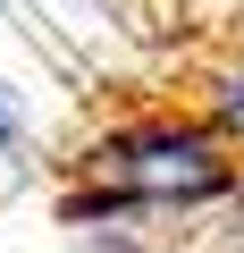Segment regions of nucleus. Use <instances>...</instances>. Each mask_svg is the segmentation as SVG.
<instances>
[{"label": "nucleus", "instance_id": "3", "mask_svg": "<svg viewBox=\"0 0 244 253\" xmlns=\"http://www.w3.org/2000/svg\"><path fill=\"white\" fill-rule=\"evenodd\" d=\"M26 144H34V135H26V101H17L9 84H0V152H9V161H17Z\"/></svg>", "mask_w": 244, "mask_h": 253}, {"label": "nucleus", "instance_id": "1", "mask_svg": "<svg viewBox=\"0 0 244 253\" xmlns=\"http://www.w3.org/2000/svg\"><path fill=\"white\" fill-rule=\"evenodd\" d=\"M236 186H244V152L202 110H118L76 144L59 219L76 236L127 228V219H194V211H219Z\"/></svg>", "mask_w": 244, "mask_h": 253}, {"label": "nucleus", "instance_id": "2", "mask_svg": "<svg viewBox=\"0 0 244 253\" xmlns=\"http://www.w3.org/2000/svg\"><path fill=\"white\" fill-rule=\"evenodd\" d=\"M202 118L244 152V59H227V68H210V76H202Z\"/></svg>", "mask_w": 244, "mask_h": 253}]
</instances>
